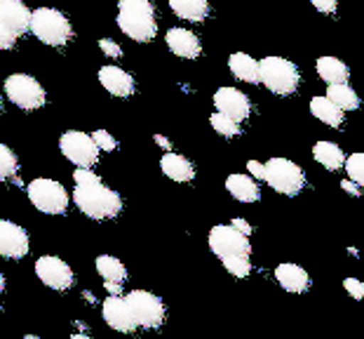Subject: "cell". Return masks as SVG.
I'll return each instance as SVG.
<instances>
[{
    "label": "cell",
    "instance_id": "cell-1",
    "mask_svg": "<svg viewBox=\"0 0 364 339\" xmlns=\"http://www.w3.org/2000/svg\"><path fill=\"white\" fill-rule=\"evenodd\" d=\"M75 191L73 200L80 207L85 217L95 221H106L118 217L122 212V198L115 194L113 189H108L99 177L92 172V167H78L73 172Z\"/></svg>",
    "mask_w": 364,
    "mask_h": 339
},
{
    "label": "cell",
    "instance_id": "cell-2",
    "mask_svg": "<svg viewBox=\"0 0 364 339\" xmlns=\"http://www.w3.org/2000/svg\"><path fill=\"white\" fill-rule=\"evenodd\" d=\"M118 26L134 43H151L158 33L156 7L151 0H120Z\"/></svg>",
    "mask_w": 364,
    "mask_h": 339
},
{
    "label": "cell",
    "instance_id": "cell-3",
    "mask_svg": "<svg viewBox=\"0 0 364 339\" xmlns=\"http://www.w3.org/2000/svg\"><path fill=\"white\" fill-rule=\"evenodd\" d=\"M28 31L50 48H61L73 38L71 21L66 19L64 12L54 10V7H38V10L31 12Z\"/></svg>",
    "mask_w": 364,
    "mask_h": 339
},
{
    "label": "cell",
    "instance_id": "cell-4",
    "mask_svg": "<svg viewBox=\"0 0 364 339\" xmlns=\"http://www.w3.org/2000/svg\"><path fill=\"white\" fill-rule=\"evenodd\" d=\"M259 83L273 92V95L289 97L299 90L301 73L294 61L284 57H263L259 61Z\"/></svg>",
    "mask_w": 364,
    "mask_h": 339
},
{
    "label": "cell",
    "instance_id": "cell-5",
    "mask_svg": "<svg viewBox=\"0 0 364 339\" xmlns=\"http://www.w3.org/2000/svg\"><path fill=\"white\" fill-rule=\"evenodd\" d=\"M263 182H268L270 189H275L282 196H299L306 189V174L289 158H270L263 165Z\"/></svg>",
    "mask_w": 364,
    "mask_h": 339
},
{
    "label": "cell",
    "instance_id": "cell-6",
    "mask_svg": "<svg viewBox=\"0 0 364 339\" xmlns=\"http://www.w3.org/2000/svg\"><path fill=\"white\" fill-rule=\"evenodd\" d=\"M26 194H28L31 205H33L36 210H41L43 214H52V217H57V214H66V210H68L66 189L61 187L59 182L48 179V177H41V179L31 182Z\"/></svg>",
    "mask_w": 364,
    "mask_h": 339
},
{
    "label": "cell",
    "instance_id": "cell-7",
    "mask_svg": "<svg viewBox=\"0 0 364 339\" xmlns=\"http://www.w3.org/2000/svg\"><path fill=\"white\" fill-rule=\"evenodd\" d=\"M5 95L14 106H19L24 111H38L48 104V92H45V88L33 75L26 73H12L5 80Z\"/></svg>",
    "mask_w": 364,
    "mask_h": 339
},
{
    "label": "cell",
    "instance_id": "cell-8",
    "mask_svg": "<svg viewBox=\"0 0 364 339\" xmlns=\"http://www.w3.org/2000/svg\"><path fill=\"white\" fill-rule=\"evenodd\" d=\"M132 313L136 318L139 328L146 330H158L167 318V309L162 304V299L158 295H153L149 290H132L125 297Z\"/></svg>",
    "mask_w": 364,
    "mask_h": 339
},
{
    "label": "cell",
    "instance_id": "cell-9",
    "mask_svg": "<svg viewBox=\"0 0 364 339\" xmlns=\"http://www.w3.org/2000/svg\"><path fill=\"white\" fill-rule=\"evenodd\" d=\"M59 149L75 167H95L99 160V146L95 144V140L90 135L78 132V130H68V132L61 135Z\"/></svg>",
    "mask_w": 364,
    "mask_h": 339
},
{
    "label": "cell",
    "instance_id": "cell-10",
    "mask_svg": "<svg viewBox=\"0 0 364 339\" xmlns=\"http://www.w3.org/2000/svg\"><path fill=\"white\" fill-rule=\"evenodd\" d=\"M209 250H212L216 257H230V254H245V257H252V245H250V236L240 234L230 224H219L209 231Z\"/></svg>",
    "mask_w": 364,
    "mask_h": 339
},
{
    "label": "cell",
    "instance_id": "cell-11",
    "mask_svg": "<svg viewBox=\"0 0 364 339\" xmlns=\"http://www.w3.org/2000/svg\"><path fill=\"white\" fill-rule=\"evenodd\" d=\"M36 276L41 278L43 285H48L50 290H57V292L71 290L75 283L73 268L68 266L64 259L54 257V254H45V257L36 261Z\"/></svg>",
    "mask_w": 364,
    "mask_h": 339
},
{
    "label": "cell",
    "instance_id": "cell-12",
    "mask_svg": "<svg viewBox=\"0 0 364 339\" xmlns=\"http://www.w3.org/2000/svg\"><path fill=\"white\" fill-rule=\"evenodd\" d=\"M28 250H31V238L24 231V226L0 219V257L24 259Z\"/></svg>",
    "mask_w": 364,
    "mask_h": 339
},
{
    "label": "cell",
    "instance_id": "cell-13",
    "mask_svg": "<svg viewBox=\"0 0 364 339\" xmlns=\"http://www.w3.org/2000/svg\"><path fill=\"white\" fill-rule=\"evenodd\" d=\"M214 106H216V111L228 115V118L235 120V122L247 120V118H250V113H252L250 97H247L245 92L237 90V88H219V90H216Z\"/></svg>",
    "mask_w": 364,
    "mask_h": 339
},
{
    "label": "cell",
    "instance_id": "cell-14",
    "mask_svg": "<svg viewBox=\"0 0 364 339\" xmlns=\"http://www.w3.org/2000/svg\"><path fill=\"white\" fill-rule=\"evenodd\" d=\"M102 313H104L106 325L111 330H118V333L129 335L139 328L134 313H132L129 304H127V299L120 297V295H111L108 299H104Z\"/></svg>",
    "mask_w": 364,
    "mask_h": 339
},
{
    "label": "cell",
    "instance_id": "cell-15",
    "mask_svg": "<svg viewBox=\"0 0 364 339\" xmlns=\"http://www.w3.org/2000/svg\"><path fill=\"white\" fill-rule=\"evenodd\" d=\"M0 24L7 26L14 36L28 33L31 10L21 0H0Z\"/></svg>",
    "mask_w": 364,
    "mask_h": 339
},
{
    "label": "cell",
    "instance_id": "cell-16",
    "mask_svg": "<svg viewBox=\"0 0 364 339\" xmlns=\"http://www.w3.org/2000/svg\"><path fill=\"white\" fill-rule=\"evenodd\" d=\"M99 83L104 85L106 92H111L113 97H120V99L132 97L136 90L134 78H132L125 68H118V66H102L99 68Z\"/></svg>",
    "mask_w": 364,
    "mask_h": 339
},
{
    "label": "cell",
    "instance_id": "cell-17",
    "mask_svg": "<svg viewBox=\"0 0 364 339\" xmlns=\"http://www.w3.org/2000/svg\"><path fill=\"white\" fill-rule=\"evenodd\" d=\"M167 48L181 59H198L203 55V43L188 28H169L167 31Z\"/></svg>",
    "mask_w": 364,
    "mask_h": 339
},
{
    "label": "cell",
    "instance_id": "cell-18",
    "mask_svg": "<svg viewBox=\"0 0 364 339\" xmlns=\"http://www.w3.org/2000/svg\"><path fill=\"white\" fill-rule=\"evenodd\" d=\"M275 281L280 283V288H284L287 292H294V295L311 290V276L299 264H289V261L275 268Z\"/></svg>",
    "mask_w": 364,
    "mask_h": 339
},
{
    "label": "cell",
    "instance_id": "cell-19",
    "mask_svg": "<svg viewBox=\"0 0 364 339\" xmlns=\"http://www.w3.org/2000/svg\"><path fill=\"white\" fill-rule=\"evenodd\" d=\"M160 167H162V172H165V177H169L172 182L188 184L196 179V165H193L188 158L179 156V153H174V151H167L165 156H162Z\"/></svg>",
    "mask_w": 364,
    "mask_h": 339
},
{
    "label": "cell",
    "instance_id": "cell-20",
    "mask_svg": "<svg viewBox=\"0 0 364 339\" xmlns=\"http://www.w3.org/2000/svg\"><path fill=\"white\" fill-rule=\"evenodd\" d=\"M226 189L240 203H257V200H261L259 184L247 174H230L226 179Z\"/></svg>",
    "mask_w": 364,
    "mask_h": 339
},
{
    "label": "cell",
    "instance_id": "cell-21",
    "mask_svg": "<svg viewBox=\"0 0 364 339\" xmlns=\"http://www.w3.org/2000/svg\"><path fill=\"white\" fill-rule=\"evenodd\" d=\"M172 12L183 21H205L209 17V0H167Z\"/></svg>",
    "mask_w": 364,
    "mask_h": 339
},
{
    "label": "cell",
    "instance_id": "cell-22",
    "mask_svg": "<svg viewBox=\"0 0 364 339\" xmlns=\"http://www.w3.org/2000/svg\"><path fill=\"white\" fill-rule=\"evenodd\" d=\"M228 68L233 71L237 80L250 83V85H259V61L245 55V52H235V55L228 57Z\"/></svg>",
    "mask_w": 364,
    "mask_h": 339
},
{
    "label": "cell",
    "instance_id": "cell-23",
    "mask_svg": "<svg viewBox=\"0 0 364 339\" xmlns=\"http://www.w3.org/2000/svg\"><path fill=\"white\" fill-rule=\"evenodd\" d=\"M311 113L329 127H341L346 120V111H341L329 97H313L311 99Z\"/></svg>",
    "mask_w": 364,
    "mask_h": 339
},
{
    "label": "cell",
    "instance_id": "cell-24",
    "mask_svg": "<svg viewBox=\"0 0 364 339\" xmlns=\"http://www.w3.org/2000/svg\"><path fill=\"white\" fill-rule=\"evenodd\" d=\"M315 68H317V75H320V78L324 83H329V85L350 80V68H348V64H343V61L336 59V57H320V59H317Z\"/></svg>",
    "mask_w": 364,
    "mask_h": 339
},
{
    "label": "cell",
    "instance_id": "cell-25",
    "mask_svg": "<svg viewBox=\"0 0 364 339\" xmlns=\"http://www.w3.org/2000/svg\"><path fill=\"white\" fill-rule=\"evenodd\" d=\"M313 156L324 170H331V172H336V170L343 167V160H346L341 146L334 142H317L313 146Z\"/></svg>",
    "mask_w": 364,
    "mask_h": 339
},
{
    "label": "cell",
    "instance_id": "cell-26",
    "mask_svg": "<svg viewBox=\"0 0 364 339\" xmlns=\"http://www.w3.org/2000/svg\"><path fill=\"white\" fill-rule=\"evenodd\" d=\"M327 97L338 106L341 111H355V109H360L358 92H355L348 83H334V85H329Z\"/></svg>",
    "mask_w": 364,
    "mask_h": 339
},
{
    "label": "cell",
    "instance_id": "cell-27",
    "mask_svg": "<svg viewBox=\"0 0 364 339\" xmlns=\"http://www.w3.org/2000/svg\"><path fill=\"white\" fill-rule=\"evenodd\" d=\"M97 271L104 281H113V283H125L127 281V268L118 257H111V254H99L97 257Z\"/></svg>",
    "mask_w": 364,
    "mask_h": 339
},
{
    "label": "cell",
    "instance_id": "cell-28",
    "mask_svg": "<svg viewBox=\"0 0 364 339\" xmlns=\"http://www.w3.org/2000/svg\"><path fill=\"white\" fill-rule=\"evenodd\" d=\"M19 172V158L10 146L0 144V182H10Z\"/></svg>",
    "mask_w": 364,
    "mask_h": 339
},
{
    "label": "cell",
    "instance_id": "cell-29",
    "mask_svg": "<svg viewBox=\"0 0 364 339\" xmlns=\"http://www.w3.org/2000/svg\"><path fill=\"white\" fill-rule=\"evenodd\" d=\"M252 257H245V254H230V257H223V266L230 276L235 278H247L252 273Z\"/></svg>",
    "mask_w": 364,
    "mask_h": 339
},
{
    "label": "cell",
    "instance_id": "cell-30",
    "mask_svg": "<svg viewBox=\"0 0 364 339\" xmlns=\"http://www.w3.org/2000/svg\"><path fill=\"white\" fill-rule=\"evenodd\" d=\"M209 122H212V127L216 130L219 135L223 137H237V135H242V127H240V122L235 120H230L228 115H223V113H212V118H209Z\"/></svg>",
    "mask_w": 364,
    "mask_h": 339
},
{
    "label": "cell",
    "instance_id": "cell-31",
    "mask_svg": "<svg viewBox=\"0 0 364 339\" xmlns=\"http://www.w3.org/2000/svg\"><path fill=\"white\" fill-rule=\"evenodd\" d=\"M343 167H346L348 177H350L355 184L364 187V156H362V153H353V156H348L343 160Z\"/></svg>",
    "mask_w": 364,
    "mask_h": 339
},
{
    "label": "cell",
    "instance_id": "cell-32",
    "mask_svg": "<svg viewBox=\"0 0 364 339\" xmlns=\"http://www.w3.org/2000/svg\"><path fill=\"white\" fill-rule=\"evenodd\" d=\"M92 140H95V144L99 146V151H115L118 149V140H115L111 132H106V130H97V132L92 135Z\"/></svg>",
    "mask_w": 364,
    "mask_h": 339
},
{
    "label": "cell",
    "instance_id": "cell-33",
    "mask_svg": "<svg viewBox=\"0 0 364 339\" xmlns=\"http://www.w3.org/2000/svg\"><path fill=\"white\" fill-rule=\"evenodd\" d=\"M99 50H102L104 55L111 57V59H120L122 57V48H120L118 43L108 41V38H102V41H99Z\"/></svg>",
    "mask_w": 364,
    "mask_h": 339
},
{
    "label": "cell",
    "instance_id": "cell-34",
    "mask_svg": "<svg viewBox=\"0 0 364 339\" xmlns=\"http://www.w3.org/2000/svg\"><path fill=\"white\" fill-rule=\"evenodd\" d=\"M343 288H346V292L350 295L353 299H362L364 297V285H362V281H358V278H346L343 281Z\"/></svg>",
    "mask_w": 364,
    "mask_h": 339
},
{
    "label": "cell",
    "instance_id": "cell-35",
    "mask_svg": "<svg viewBox=\"0 0 364 339\" xmlns=\"http://www.w3.org/2000/svg\"><path fill=\"white\" fill-rule=\"evenodd\" d=\"M14 45H17V36L7 26L0 24V50H12Z\"/></svg>",
    "mask_w": 364,
    "mask_h": 339
},
{
    "label": "cell",
    "instance_id": "cell-36",
    "mask_svg": "<svg viewBox=\"0 0 364 339\" xmlns=\"http://www.w3.org/2000/svg\"><path fill=\"white\" fill-rule=\"evenodd\" d=\"M313 7L322 14H334L338 10V0H311Z\"/></svg>",
    "mask_w": 364,
    "mask_h": 339
},
{
    "label": "cell",
    "instance_id": "cell-37",
    "mask_svg": "<svg viewBox=\"0 0 364 339\" xmlns=\"http://www.w3.org/2000/svg\"><path fill=\"white\" fill-rule=\"evenodd\" d=\"M247 170H250V174L254 179L263 182V172H266V170H263V163H259V160H250V163H247Z\"/></svg>",
    "mask_w": 364,
    "mask_h": 339
},
{
    "label": "cell",
    "instance_id": "cell-38",
    "mask_svg": "<svg viewBox=\"0 0 364 339\" xmlns=\"http://www.w3.org/2000/svg\"><path fill=\"white\" fill-rule=\"evenodd\" d=\"M230 226H233L235 231H240V234H245V236H252V226H250V221H247V219H233V221H230Z\"/></svg>",
    "mask_w": 364,
    "mask_h": 339
},
{
    "label": "cell",
    "instance_id": "cell-39",
    "mask_svg": "<svg viewBox=\"0 0 364 339\" xmlns=\"http://www.w3.org/2000/svg\"><path fill=\"white\" fill-rule=\"evenodd\" d=\"M341 189H343L346 194H350V196H362V187H360V184H355L353 179L341 182Z\"/></svg>",
    "mask_w": 364,
    "mask_h": 339
},
{
    "label": "cell",
    "instance_id": "cell-40",
    "mask_svg": "<svg viewBox=\"0 0 364 339\" xmlns=\"http://www.w3.org/2000/svg\"><path fill=\"white\" fill-rule=\"evenodd\" d=\"M153 142H156L162 151H172V142H169L167 137H162V135H153Z\"/></svg>",
    "mask_w": 364,
    "mask_h": 339
},
{
    "label": "cell",
    "instance_id": "cell-41",
    "mask_svg": "<svg viewBox=\"0 0 364 339\" xmlns=\"http://www.w3.org/2000/svg\"><path fill=\"white\" fill-rule=\"evenodd\" d=\"M104 288L111 292V295H120L122 292V283H113V281H104Z\"/></svg>",
    "mask_w": 364,
    "mask_h": 339
},
{
    "label": "cell",
    "instance_id": "cell-42",
    "mask_svg": "<svg viewBox=\"0 0 364 339\" xmlns=\"http://www.w3.org/2000/svg\"><path fill=\"white\" fill-rule=\"evenodd\" d=\"M5 290V276H3V271H0V292Z\"/></svg>",
    "mask_w": 364,
    "mask_h": 339
},
{
    "label": "cell",
    "instance_id": "cell-43",
    "mask_svg": "<svg viewBox=\"0 0 364 339\" xmlns=\"http://www.w3.org/2000/svg\"><path fill=\"white\" fill-rule=\"evenodd\" d=\"M85 299H90V304H95V295L92 292H85Z\"/></svg>",
    "mask_w": 364,
    "mask_h": 339
},
{
    "label": "cell",
    "instance_id": "cell-44",
    "mask_svg": "<svg viewBox=\"0 0 364 339\" xmlns=\"http://www.w3.org/2000/svg\"><path fill=\"white\" fill-rule=\"evenodd\" d=\"M0 109H3V97H0Z\"/></svg>",
    "mask_w": 364,
    "mask_h": 339
},
{
    "label": "cell",
    "instance_id": "cell-45",
    "mask_svg": "<svg viewBox=\"0 0 364 339\" xmlns=\"http://www.w3.org/2000/svg\"><path fill=\"white\" fill-rule=\"evenodd\" d=\"M0 306H3V302H0Z\"/></svg>",
    "mask_w": 364,
    "mask_h": 339
}]
</instances>
